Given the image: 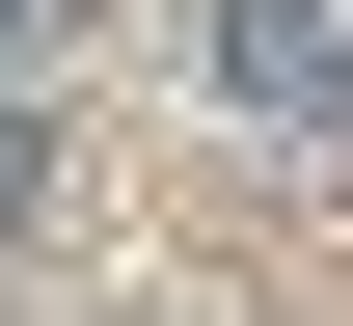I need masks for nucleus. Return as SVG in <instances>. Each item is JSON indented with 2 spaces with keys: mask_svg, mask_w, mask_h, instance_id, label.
<instances>
[{
  "mask_svg": "<svg viewBox=\"0 0 353 326\" xmlns=\"http://www.w3.org/2000/svg\"><path fill=\"white\" fill-rule=\"evenodd\" d=\"M218 54H245V109H272V136H326V109H353V54L299 28V0H218Z\"/></svg>",
  "mask_w": 353,
  "mask_h": 326,
  "instance_id": "f257e3e1",
  "label": "nucleus"
},
{
  "mask_svg": "<svg viewBox=\"0 0 353 326\" xmlns=\"http://www.w3.org/2000/svg\"><path fill=\"white\" fill-rule=\"evenodd\" d=\"M28 218H54V109H0V245H28Z\"/></svg>",
  "mask_w": 353,
  "mask_h": 326,
  "instance_id": "f03ea898",
  "label": "nucleus"
},
{
  "mask_svg": "<svg viewBox=\"0 0 353 326\" xmlns=\"http://www.w3.org/2000/svg\"><path fill=\"white\" fill-rule=\"evenodd\" d=\"M0 28H82V0H0Z\"/></svg>",
  "mask_w": 353,
  "mask_h": 326,
  "instance_id": "7ed1b4c3",
  "label": "nucleus"
}]
</instances>
